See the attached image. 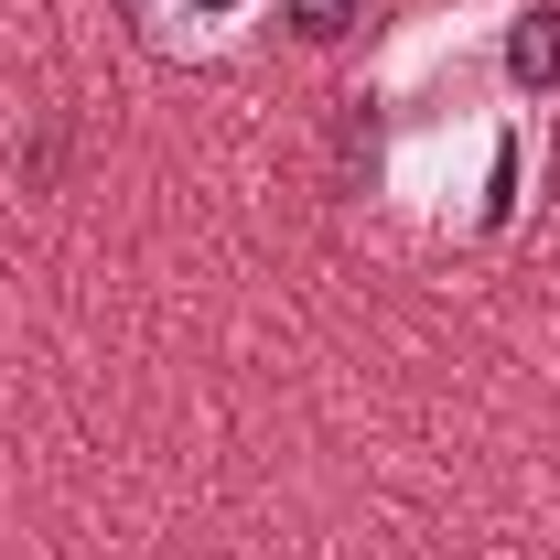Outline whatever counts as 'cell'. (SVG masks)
I'll list each match as a JSON object with an SVG mask.
<instances>
[{"label":"cell","instance_id":"cell-1","mask_svg":"<svg viewBox=\"0 0 560 560\" xmlns=\"http://www.w3.org/2000/svg\"><path fill=\"white\" fill-rule=\"evenodd\" d=\"M528 162H539V130L528 108H420V119H388V151H377V184L388 206L431 226V237H495L506 215L528 206Z\"/></svg>","mask_w":560,"mask_h":560},{"label":"cell","instance_id":"cell-2","mask_svg":"<svg viewBox=\"0 0 560 560\" xmlns=\"http://www.w3.org/2000/svg\"><path fill=\"white\" fill-rule=\"evenodd\" d=\"M495 22H506V0H442V11L399 22V33L377 44V108H388V119H420V108H486V97H506V75H495ZM506 108H517V97H506Z\"/></svg>","mask_w":560,"mask_h":560},{"label":"cell","instance_id":"cell-3","mask_svg":"<svg viewBox=\"0 0 560 560\" xmlns=\"http://www.w3.org/2000/svg\"><path fill=\"white\" fill-rule=\"evenodd\" d=\"M495 75L517 108H550L560 97V0H506L495 22Z\"/></svg>","mask_w":560,"mask_h":560},{"label":"cell","instance_id":"cell-4","mask_svg":"<svg viewBox=\"0 0 560 560\" xmlns=\"http://www.w3.org/2000/svg\"><path fill=\"white\" fill-rule=\"evenodd\" d=\"M140 22L162 55H237L270 22V0H140Z\"/></svg>","mask_w":560,"mask_h":560},{"label":"cell","instance_id":"cell-5","mask_svg":"<svg viewBox=\"0 0 560 560\" xmlns=\"http://www.w3.org/2000/svg\"><path fill=\"white\" fill-rule=\"evenodd\" d=\"M280 22H291L302 44H346L355 22H366V0H280Z\"/></svg>","mask_w":560,"mask_h":560}]
</instances>
